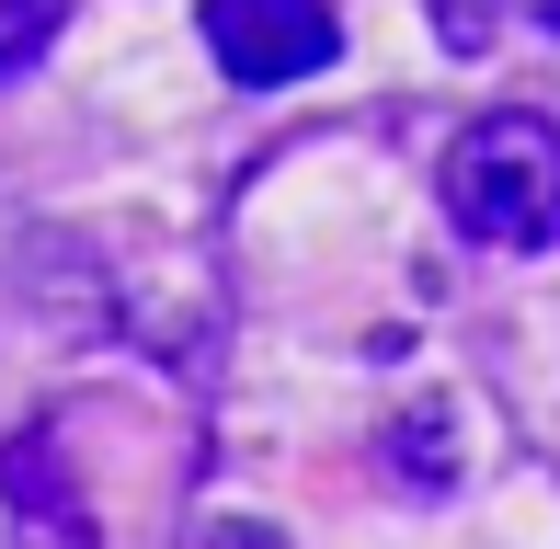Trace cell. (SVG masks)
Returning a JSON list of instances; mask_svg holds the SVG:
<instances>
[{
    "label": "cell",
    "instance_id": "cell-8",
    "mask_svg": "<svg viewBox=\"0 0 560 549\" xmlns=\"http://www.w3.org/2000/svg\"><path fill=\"white\" fill-rule=\"evenodd\" d=\"M195 549H287V538H275V527H207Z\"/></svg>",
    "mask_w": 560,
    "mask_h": 549
},
{
    "label": "cell",
    "instance_id": "cell-1",
    "mask_svg": "<svg viewBox=\"0 0 560 549\" xmlns=\"http://www.w3.org/2000/svg\"><path fill=\"white\" fill-rule=\"evenodd\" d=\"M435 184H446L457 241H480V253H560V127L538 104L469 115Z\"/></svg>",
    "mask_w": 560,
    "mask_h": 549
},
{
    "label": "cell",
    "instance_id": "cell-6",
    "mask_svg": "<svg viewBox=\"0 0 560 549\" xmlns=\"http://www.w3.org/2000/svg\"><path fill=\"white\" fill-rule=\"evenodd\" d=\"M58 23H69V0H0V92L58 46Z\"/></svg>",
    "mask_w": 560,
    "mask_h": 549
},
{
    "label": "cell",
    "instance_id": "cell-2",
    "mask_svg": "<svg viewBox=\"0 0 560 549\" xmlns=\"http://www.w3.org/2000/svg\"><path fill=\"white\" fill-rule=\"evenodd\" d=\"M207 58L241 92H287L343 58V12L332 0H207Z\"/></svg>",
    "mask_w": 560,
    "mask_h": 549
},
{
    "label": "cell",
    "instance_id": "cell-5",
    "mask_svg": "<svg viewBox=\"0 0 560 549\" xmlns=\"http://www.w3.org/2000/svg\"><path fill=\"white\" fill-rule=\"evenodd\" d=\"M377 469H389V492H412V504H446L457 492V401L446 389H412L389 423H377Z\"/></svg>",
    "mask_w": 560,
    "mask_h": 549
},
{
    "label": "cell",
    "instance_id": "cell-7",
    "mask_svg": "<svg viewBox=\"0 0 560 549\" xmlns=\"http://www.w3.org/2000/svg\"><path fill=\"white\" fill-rule=\"evenodd\" d=\"M435 35H446V58H492L503 0H435Z\"/></svg>",
    "mask_w": 560,
    "mask_h": 549
},
{
    "label": "cell",
    "instance_id": "cell-3",
    "mask_svg": "<svg viewBox=\"0 0 560 549\" xmlns=\"http://www.w3.org/2000/svg\"><path fill=\"white\" fill-rule=\"evenodd\" d=\"M12 287H23V309H35L46 332H69V343L126 332V274L104 264V241H81V230H23Z\"/></svg>",
    "mask_w": 560,
    "mask_h": 549
},
{
    "label": "cell",
    "instance_id": "cell-4",
    "mask_svg": "<svg viewBox=\"0 0 560 549\" xmlns=\"http://www.w3.org/2000/svg\"><path fill=\"white\" fill-rule=\"evenodd\" d=\"M0 515H12V549H104V515H92L81 469L46 423H23L0 446Z\"/></svg>",
    "mask_w": 560,
    "mask_h": 549
}]
</instances>
